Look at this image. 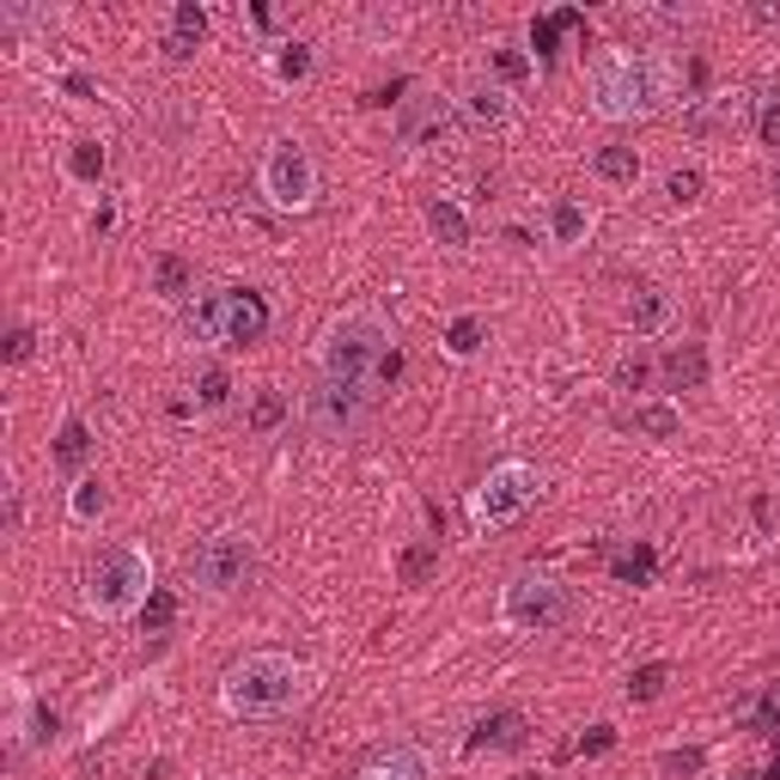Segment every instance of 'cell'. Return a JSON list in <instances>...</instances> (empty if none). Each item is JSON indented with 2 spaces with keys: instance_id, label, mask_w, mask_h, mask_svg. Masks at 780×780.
Instances as JSON below:
<instances>
[{
  "instance_id": "cell-33",
  "label": "cell",
  "mask_w": 780,
  "mask_h": 780,
  "mask_svg": "<svg viewBox=\"0 0 780 780\" xmlns=\"http://www.w3.org/2000/svg\"><path fill=\"white\" fill-rule=\"evenodd\" d=\"M226 397H232V378H226L220 366H208V372L196 378V409L213 415V409H226Z\"/></svg>"
},
{
  "instance_id": "cell-7",
  "label": "cell",
  "mask_w": 780,
  "mask_h": 780,
  "mask_svg": "<svg viewBox=\"0 0 780 780\" xmlns=\"http://www.w3.org/2000/svg\"><path fill=\"white\" fill-rule=\"evenodd\" d=\"M537 488H542L537 470H530V463H518V458H506V463H494L476 488H470L463 513H470V525H476V530H501V525H513V518L537 501Z\"/></svg>"
},
{
  "instance_id": "cell-51",
  "label": "cell",
  "mask_w": 780,
  "mask_h": 780,
  "mask_svg": "<svg viewBox=\"0 0 780 780\" xmlns=\"http://www.w3.org/2000/svg\"><path fill=\"white\" fill-rule=\"evenodd\" d=\"M518 780H537V774H518Z\"/></svg>"
},
{
  "instance_id": "cell-45",
  "label": "cell",
  "mask_w": 780,
  "mask_h": 780,
  "mask_svg": "<svg viewBox=\"0 0 780 780\" xmlns=\"http://www.w3.org/2000/svg\"><path fill=\"white\" fill-rule=\"evenodd\" d=\"M196 50H201V43L177 37V31H165V55H172V62H196Z\"/></svg>"
},
{
  "instance_id": "cell-49",
  "label": "cell",
  "mask_w": 780,
  "mask_h": 780,
  "mask_svg": "<svg viewBox=\"0 0 780 780\" xmlns=\"http://www.w3.org/2000/svg\"><path fill=\"white\" fill-rule=\"evenodd\" d=\"M774 208H780V172H774Z\"/></svg>"
},
{
  "instance_id": "cell-19",
  "label": "cell",
  "mask_w": 780,
  "mask_h": 780,
  "mask_svg": "<svg viewBox=\"0 0 780 780\" xmlns=\"http://www.w3.org/2000/svg\"><path fill=\"white\" fill-rule=\"evenodd\" d=\"M55 470H67V476H80L86 470V458H92V427L80 421V415H67L62 421V433H55Z\"/></svg>"
},
{
  "instance_id": "cell-43",
  "label": "cell",
  "mask_w": 780,
  "mask_h": 780,
  "mask_svg": "<svg viewBox=\"0 0 780 780\" xmlns=\"http://www.w3.org/2000/svg\"><path fill=\"white\" fill-rule=\"evenodd\" d=\"M0 501H7V537H19V525H25V494H19L13 476L0 482Z\"/></svg>"
},
{
  "instance_id": "cell-28",
  "label": "cell",
  "mask_w": 780,
  "mask_h": 780,
  "mask_svg": "<svg viewBox=\"0 0 780 780\" xmlns=\"http://www.w3.org/2000/svg\"><path fill=\"white\" fill-rule=\"evenodd\" d=\"M609 384H616V391H628V397H640V391H647L652 384V354H622L616 360V372H609Z\"/></svg>"
},
{
  "instance_id": "cell-50",
  "label": "cell",
  "mask_w": 780,
  "mask_h": 780,
  "mask_svg": "<svg viewBox=\"0 0 780 780\" xmlns=\"http://www.w3.org/2000/svg\"><path fill=\"white\" fill-rule=\"evenodd\" d=\"M732 780H756V774H732Z\"/></svg>"
},
{
  "instance_id": "cell-9",
  "label": "cell",
  "mask_w": 780,
  "mask_h": 780,
  "mask_svg": "<svg viewBox=\"0 0 780 780\" xmlns=\"http://www.w3.org/2000/svg\"><path fill=\"white\" fill-rule=\"evenodd\" d=\"M372 391L366 384H330V378H318V391L305 397V421L318 427V439H348L360 421L372 415Z\"/></svg>"
},
{
  "instance_id": "cell-35",
  "label": "cell",
  "mask_w": 780,
  "mask_h": 780,
  "mask_svg": "<svg viewBox=\"0 0 780 780\" xmlns=\"http://www.w3.org/2000/svg\"><path fill=\"white\" fill-rule=\"evenodd\" d=\"M701 762H707V750H701V744H683V750L659 756V774L664 780H689V774H701Z\"/></svg>"
},
{
  "instance_id": "cell-20",
  "label": "cell",
  "mask_w": 780,
  "mask_h": 780,
  "mask_svg": "<svg viewBox=\"0 0 780 780\" xmlns=\"http://www.w3.org/2000/svg\"><path fill=\"white\" fill-rule=\"evenodd\" d=\"M652 568H659V549L652 542H628L609 556V580L616 585H652Z\"/></svg>"
},
{
  "instance_id": "cell-32",
  "label": "cell",
  "mask_w": 780,
  "mask_h": 780,
  "mask_svg": "<svg viewBox=\"0 0 780 780\" xmlns=\"http://www.w3.org/2000/svg\"><path fill=\"white\" fill-rule=\"evenodd\" d=\"M744 719H750L756 732H768V738H774V732H780V677H774V683H768L762 695L750 701V707H744Z\"/></svg>"
},
{
  "instance_id": "cell-42",
  "label": "cell",
  "mask_w": 780,
  "mask_h": 780,
  "mask_svg": "<svg viewBox=\"0 0 780 780\" xmlns=\"http://www.w3.org/2000/svg\"><path fill=\"white\" fill-rule=\"evenodd\" d=\"M31 348H37V330H31V323H13V330H7V366H25Z\"/></svg>"
},
{
  "instance_id": "cell-39",
  "label": "cell",
  "mask_w": 780,
  "mask_h": 780,
  "mask_svg": "<svg viewBox=\"0 0 780 780\" xmlns=\"http://www.w3.org/2000/svg\"><path fill=\"white\" fill-rule=\"evenodd\" d=\"M568 25H580V13H556V19H537V25H530V43H537V55H556V37Z\"/></svg>"
},
{
  "instance_id": "cell-17",
  "label": "cell",
  "mask_w": 780,
  "mask_h": 780,
  "mask_svg": "<svg viewBox=\"0 0 780 780\" xmlns=\"http://www.w3.org/2000/svg\"><path fill=\"white\" fill-rule=\"evenodd\" d=\"M659 372H664V391H701V384H707V348L677 342L671 354L659 360Z\"/></svg>"
},
{
  "instance_id": "cell-5",
  "label": "cell",
  "mask_w": 780,
  "mask_h": 780,
  "mask_svg": "<svg viewBox=\"0 0 780 780\" xmlns=\"http://www.w3.org/2000/svg\"><path fill=\"white\" fill-rule=\"evenodd\" d=\"M573 616V585L556 580L542 568H518L513 580L501 585V622L513 635H549Z\"/></svg>"
},
{
  "instance_id": "cell-24",
  "label": "cell",
  "mask_w": 780,
  "mask_h": 780,
  "mask_svg": "<svg viewBox=\"0 0 780 780\" xmlns=\"http://www.w3.org/2000/svg\"><path fill=\"white\" fill-rule=\"evenodd\" d=\"M153 293H160V299H189V293H196V268L165 251L160 263H153Z\"/></svg>"
},
{
  "instance_id": "cell-15",
  "label": "cell",
  "mask_w": 780,
  "mask_h": 780,
  "mask_svg": "<svg viewBox=\"0 0 780 780\" xmlns=\"http://www.w3.org/2000/svg\"><path fill=\"white\" fill-rule=\"evenodd\" d=\"M622 318L635 323V336H659L671 323V293H659L652 281H635L628 299H622Z\"/></svg>"
},
{
  "instance_id": "cell-16",
  "label": "cell",
  "mask_w": 780,
  "mask_h": 780,
  "mask_svg": "<svg viewBox=\"0 0 780 780\" xmlns=\"http://www.w3.org/2000/svg\"><path fill=\"white\" fill-rule=\"evenodd\" d=\"M458 110L476 122V129H501V122L513 117V92L494 86V80H470V86H463V98H458Z\"/></svg>"
},
{
  "instance_id": "cell-40",
  "label": "cell",
  "mask_w": 780,
  "mask_h": 780,
  "mask_svg": "<svg viewBox=\"0 0 780 780\" xmlns=\"http://www.w3.org/2000/svg\"><path fill=\"white\" fill-rule=\"evenodd\" d=\"M756 141L780 146V92H762V105H756Z\"/></svg>"
},
{
  "instance_id": "cell-48",
  "label": "cell",
  "mask_w": 780,
  "mask_h": 780,
  "mask_svg": "<svg viewBox=\"0 0 780 780\" xmlns=\"http://www.w3.org/2000/svg\"><path fill=\"white\" fill-rule=\"evenodd\" d=\"M762 780H780V756H774V762H768V774Z\"/></svg>"
},
{
  "instance_id": "cell-21",
  "label": "cell",
  "mask_w": 780,
  "mask_h": 780,
  "mask_svg": "<svg viewBox=\"0 0 780 780\" xmlns=\"http://www.w3.org/2000/svg\"><path fill=\"white\" fill-rule=\"evenodd\" d=\"M628 433H652V439H671L677 427H683V415L671 409V403H635L628 415H616Z\"/></svg>"
},
{
  "instance_id": "cell-10",
  "label": "cell",
  "mask_w": 780,
  "mask_h": 780,
  "mask_svg": "<svg viewBox=\"0 0 780 780\" xmlns=\"http://www.w3.org/2000/svg\"><path fill=\"white\" fill-rule=\"evenodd\" d=\"M451 105H458V98L433 92V86H409V98L397 105V141L403 146L439 141V134H446V122H451Z\"/></svg>"
},
{
  "instance_id": "cell-8",
  "label": "cell",
  "mask_w": 780,
  "mask_h": 780,
  "mask_svg": "<svg viewBox=\"0 0 780 780\" xmlns=\"http://www.w3.org/2000/svg\"><path fill=\"white\" fill-rule=\"evenodd\" d=\"M263 196H268V208H281V213H305L311 201H318V165H311L305 141H293V134L268 141V153H263Z\"/></svg>"
},
{
  "instance_id": "cell-38",
  "label": "cell",
  "mask_w": 780,
  "mask_h": 780,
  "mask_svg": "<svg viewBox=\"0 0 780 780\" xmlns=\"http://www.w3.org/2000/svg\"><path fill=\"white\" fill-rule=\"evenodd\" d=\"M172 31H177V37H189V43H201V37H208V7L184 0V7L172 13Z\"/></svg>"
},
{
  "instance_id": "cell-11",
  "label": "cell",
  "mask_w": 780,
  "mask_h": 780,
  "mask_svg": "<svg viewBox=\"0 0 780 780\" xmlns=\"http://www.w3.org/2000/svg\"><path fill=\"white\" fill-rule=\"evenodd\" d=\"M226 323H232V287H196L184 299V336L196 348H226Z\"/></svg>"
},
{
  "instance_id": "cell-44",
  "label": "cell",
  "mask_w": 780,
  "mask_h": 780,
  "mask_svg": "<svg viewBox=\"0 0 780 780\" xmlns=\"http://www.w3.org/2000/svg\"><path fill=\"white\" fill-rule=\"evenodd\" d=\"M573 750H580V756H604V750H616V726H592L580 744H573Z\"/></svg>"
},
{
  "instance_id": "cell-26",
  "label": "cell",
  "mask_w": 780,
  "mask_h": 780,
  "mask_svg": "<svg viewBox=\"0 0 780 780\" xmlns=\"http://www.w3.org/2000/svg\"><path fill=\"white\" fill-rule=\"evenodd\" d=\"M482 342H488V323H482L476 311L451 318V330H446V354H451V360H476V354H482Z\"/></svg>"
},
{
  "instance_id": "cell-36",
  "label": "cell",
  "mask_w": 780,
  "mask_h": 780,
  "mask_svg": "<svg viewBox=\"0 0 780 780\" xmlns=\"http://www.w3.org/2000/svg\"><path fill=\"white\" fill-rule=\"evenodd\" d=\"M664 683H671V664H640V671L628 677V701H659Z\"/></svg>"
},
{
  "instance_id": "cell-29",
  "label": "cell",
  "mask_w": 780,
  "mask_h": 780,
  "mask_svg": "<svg viewBox=\"0 0 780 780\" xmlns=\"http://www.w3.org/2000/svg\"><path fill=\"white\" fill-rule=\"evenodd\" d=\"M433 568H439V542H415V549H403V556H397L403 585H427V580H433Z\"/></svg>"
},
{
  "instance_id": "cell-1",
  "label": "cell",
  "mask_w": 780,
  "mask_h": 780,
  "mask_svg": "<svg viewBox=\"0 0 780 780\" xmlns=\"http://www.w3.org/2000/svg\"><path fill=\"white\" fill-rule=\"evenodd\" d=\"M671 98V62L647 50H604L585 67V105L597 122H647Z\"/></svg>"
},
{
  "instance_id": "cell-31",
  "label": "cell",
  "mask_w": 780,
  "mask_h": 780,
  "mask_svg": "<svg viewBox=\"0 0 780 780\" xmlns=\"http://www.w3.org/2000/svg\"><path fill=\"white\" fill-rule=\"evenodd\" d=\"M287 421V391H256L251 397V433H275Z\"/></svg>"
},
{
  "instance_id": "cell-30",
  "label": "cell",
  "mask_w": 780,
  "mask_h": 780,
  "mask_svg": "<svg viewBox=\"0 0 780 780\" xmlns=\"http://www.w3.org/2000/svg\"><path fill=\"white\" fill-rule=\"evenodd\" d=\"M67 513L80 518V525H92V518L105 513V482H98V476H74V494H67Z\"/></svg>"
},
{
  "instance_id": "cell-25",
  "label": "cell",
  "mask_w": 780,
  "mask_h": 780,
  "mask_svg": "<svg viewBox=\"0 0 780 780\" xmlns=\"http://www.w3.org/2000/svg\"><path fill=\"white\" fill-rule=\"evenodd\" d=\"M592 172L604 177V184H635V177H640V153H635V146H622V141H609V146H597Z\"/></svg>"
},
{
  "instance_id": "cell-37",
  "label": "cell",
  "mask_w": 780,
  "mask_h": 780,
  "mask_svg": "<svg viewBox=\"0 0 780 780\" xmlns=\"http://www.w3.org/2000/svg\"><path fill=\"white\" fill-rule=\"evenodd\" d=\"M172 622H177V597L172 592H153V597H146V609H141V628H146V635H165Z\"/></svg>"
},
{
  "instance_id": "cell-18",
  "label": "cell",
  "mask_w": 780,
  "mask_h": 780,
  "mask_svg": "<svg viewBox=\"0 0 780 780\" xmlns=\"http://www.w3.org/2000/svg\"><path fill=\"white\" fill-rule=\"evenodd\" d=\"M427 232H433L446 251H463V244H470V213H463L451 196H433L427 201Z\"/></svg>"
},
{
  "instance_id": "cell-34",
  "label": "cell",
  "mask_w": 780,
  "mask_h": 780,
  "mask_svg": "<svg viewBox=\"0 0 780 780\" xmlns=\"http://www.w3.org/2000/svg\"><path fill=\"white\" fill-rule=\"evenodd\" d=\"M701 189H707V177H701V165H677V172L664 177V196H671L677 208H689V201H701Z\"/></svg>"
},
{
  "instance_id": "cell-47",
  "label": "cell",
  "mask_w": 780,
  "mask_h": 780,
  "mask_svg": "<svg viewBox=\"0 0 780 780\" xmlns=\"http://www.w3.org/2000/svg\"><path fill=\"white\" fill-rule=\"evenodd\" d=\"M750 513H756V525H762V530H768V525H774V506H768V501H762V494H756V501H750Z\"/></svg>"
},
{
  "instance_id": "cell-22",
  "label": "cell",
  "mask_w": 780,
  "mask_h": 780,
  "mask_svg": "<svg viewBox=\"0 0 780 780\" xmlns=\"http://www.w3.org/2000/svg\"><path fill=\"white\" fill-rule=\"evenodd\" d=\"M311 67H318L311 43H275V55H268V74H275L281 86H299V80H311Z\"/></svg>"
},
{
  "instance_id": "cell-12",
  "label": "cell",
  "mask_w": 780,
  "mask_h": 780,
  "mask_svg": "<svg viewBox=\"0 0 780 780\" xmlns=\"http://www.w3.org/2000/svg\"><path fill=\"white\" fill-rule=\"evenodd\" d=\"M268 299L256 287H232V323H226V348H256L268 336Z\"/></svg>"
},
{
  "instance_id": "cell-14",
  "label": "cell",
  "mask_w": 780,
  "mask_h": 780,
  "mask_svg": "<svg viewBox=\"0 0 780 780\" xmlns=\"http://www.w3.org/2000/svg\"><path fill=\"white\" fill-rule=\"evenodd\" d=\"M354 780H433V762H427L421 744H391V750H378Z\"/></svg>"
},
{
  "instance_id": "cell-3",
  "label": "cell",
  "mask_w": 780,
  "mask_h": 780,
  "mask_svg": "<svg viewBox=\"0 0 780 780\" xmlns=\"http://www.w3.org/2000/svg\"><path fill=\"white\" fill-rule=\"evenodd\" d=\"M384 354H391V323H384L378 305H354V311H342V318L323 323L318 336V378L330 384H366L378 378ZM378 397V391H372Z\"/></svg>"
},
{
  "instance_id": "cell-23",
  "label": "cell",
  "mask_w": 780,
  "mask_h": 780,
  "mask_svg": "<svg viewBox=\"0 0 780 780\" xmlns=\"http://www.w3.org/2000/svg\"><path fill=\"white\" fill-rule=\"evenodd\" d=\"M585 232H592V213H585L580 201H573V196L549 201V239H556V244H580Z\"/></svg>"
},
{
  "instance_id": "cell-6",
  "label": "cell",
  "mask_w": 780,
  "mask_h": 780,
  "mask_svg": "<svg viewBox=\"0 0 780 780\" xmlns=\"http://www.w3.org/2000/svg\"><path fill=\"white\" fill-rule=\"evenodd\" d=\"M256 580V537L251 530H213L189 556V585L201 597H232Z\"/></svg>"
},
{
  "instance_id": "cell-13",
  "label": "cell",
  "mask_w": 780,
  "mask_h": 780,
  "mask_svg": "<svg viewBox=\"0 0 780 780\" xmlns=\"http://www.w3.org/2000/svg\"><path fill=\"white\" fill-rule=\"evenodd\" d=\"M518 744H525V714H518V707H494V714H482L476 726H470L463 750L482 756V750H518Z\"/></svg>"
},
{
  "instance_id": "cell-41",
  "label": "cell",
  "mask_w": 780,
  "mask_h": 780,
  "mask_svg": "<svg viewBox=\"0 0 780 780\" xmlns=\"http://www.w3.org/2000/svg\"><path fill=\"white\" fill-rule=\"evenodd\" d=\"M488 62H494V74H501V80H525L530 67V55H518V50H488Z\"/></svg>"
},
{
  "instance_id": "cell-27",
  "label": "cell",
  "mask_w": 780,
  "mask_h": 780,
  "mask_svg": "<svg viewBox=\"0 0 780 780\" xmlns=\"http://www.w3.org/2000/svg\"><path fill=\"white\" fill-rule=\"evenodd\" d=\"M105 165H110V153H105V141H92V134L67 146V177H80V184H98V177H105Z\"/></svg>"
},
{
  "instance_id": "cell-4",
  "label": "cell",
  "mask_w": 780,
  "mask_h": 780,
  "mask_svg": "<svg viewBox=\"0 0 780 780\" xmlns=\"http://www.w3.org/2000/svg\"><path fill=\"white\" fill-rule=\"evenodd\" d=\"M160 592L153 585V561L134 549V542H105L80 573V597L98 622H129L146 609V597Z\"/></svg>"
},
{
  "instance_id": "cell-46",
  "label": "cell",
  "mask_w": 780,
  "mask_h": 780,
  "mask_svg": "<svg viewBox=\"0 0 780 780\" xmlns=\"http://www.w3.org/2000/svg\"><path fill=\"white\" fill-rule=\"evenodd\" d=\"M62 86H67V92H74V98H98V86L86 80V74H62Z\"/></svg>"
},
{
  "instance_id": "cell-2",
  "label": "cell",
  "mask_w": 780,
  "mask_h": 780,
  "mask_svg": "<svg viewBox=\"0 0 780 780\" xmlns=\"http://www.w3.org/2000/svg\"><path fill=\"white\" fill-rule=\"evenodd\" d=\"M305 689H311V671L293 652H244L220 677V707L232 719H281L305 701Z\"/></svg>"
}]
</instances>
